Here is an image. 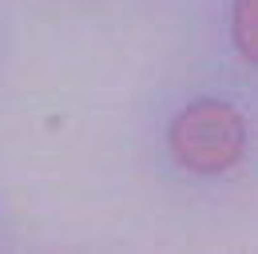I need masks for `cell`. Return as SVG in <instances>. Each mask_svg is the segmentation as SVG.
<instances>
[{
	"mask_svg": "<svg viewBox=\"0 0 258 254\" xmlns=\"http://www.w3.org/2000/svg\"><path fill=\"white\" fill-rule=\"evenodd\" d=\"M230 32H234L238 52L250 64H258V0H238V4H234Z\"/></svg>",
	"mask_w": 258,
	"mask_h": 254,
	"instance_id": "7a4b0ae2",
	"label": "cell"
},
{
	"mask_svg": "<svg viewBox=\"0 0 258 254\" xmlns=\"http://www.w3.org/2000/svg\"><path fill=\"white\" fill-rule=\"evenodd\" d=\"M242 115L219 103V99H203L191 103L175 123H171V151L175 159L199 171V175H219L226 167H234L242 155Z\"/></svg>",
	"mask_w": 258,
	"mask_h": 254,
	"instance_id": "6da1fadb",
	"label": "cell"
}]
</instances>
